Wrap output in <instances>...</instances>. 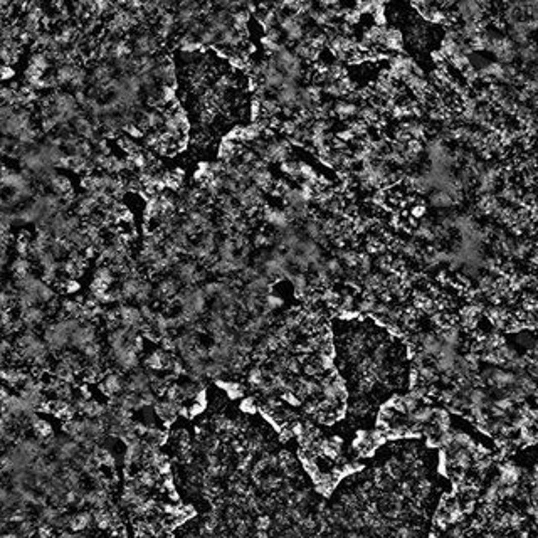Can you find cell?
I'll return each mask as SVG.
<instances>
[{
    "label": "cell",
    "instance_id": "cell-22",
    "mask_svg": "<svg viewBox=\"0 0 538 538\" xmlns=\"http://www.w3.org/2000/svg\"><path fill=\"white\" fill-rule=\"evenodd\" d=\"M264 380H266V377H264V372L261 370V368H253V370L249 372V382H251V385H258V387H259Z\"/></svg>",
    "mask_w": 538,
    "mask_h": 538
},
{
    "label": "cell",
    "instance_id": "cell-6",
    "mask_svg": "<svg viewBox=\"0 0 538 538\" xmlns=\"http://www.w3.org/2000/svg\"><path fill=\"white\" fill-rule=\"evenodd\" d=\"M121 390V380L118 375H108L105 378V382L101 383V392L105 396H113V394H118Z\"/></svg>",
    "mask_w": 538,
    "mask_h": 538
},
{
    "label": "cell",
    "instance_id": "cell-11",
    "mask_svg": "<svg viewBox=\"0 0 538 538\" xmlns=\"http://www.w3.org/2000/svg\"><path fill=\"white\" fill-rule=\"evenodd\" d=\"M42 311H40L39 308H34V306H30V308H25L24 313H22V320L25 325L32 326L35 325V323H40V320H42Z\"/></svg>",
    "mask_w": 538,
    "mask_h": 538
},
{
    "label": "cell",
    "instance_id": "cell-26",
    "mask_svg": "<svg viewBox=\"0 0 538 538\" xmlns=\"http://www.w3.org/2000/svg\"><path fill=\"white\" fill-rule=\"evenodd\" d=\"M281 305H283V301H281L279 298H276V296H273V295H269L268 298H266V301H264V308L269 310V311L278 310Z\"/></svg>",
    "mask_w": 538,
    "mask_h": 538
},
{
    "label": "cell",
    "instance_id": "cell-28",
    "mask_svg": "<svg viewBox=\"0 0 538 538\" xmlns=\"http://www.w3.org/2000/svg\"><path fill=\"white\" fill-rule=\"evenodd\" d=\"M204 289H206L207 296H219L220 291L224 289V284H220V283H211V284H207Z\"/></svg>",
    "mask_w": 538,
    "mask_h": 538
},
{
    "label": "cell",
    "instance_id": "cell-32",
    "mask_svg": "<svg viewBox=\"0 0 538 538\" xmlns=\"http://www.w3.org/2000/svg\"><path fill=\"white\" fill-rule=\"evenodd\" d=\"M254 240H256V244H258V246H266V244L271 242V237H268V235H264V234H258Z\"/></svg>",
    "mask_w": 538,
    "mask_h": 538
},
{
    "label": "cell",
    "instance_id": "cell-16",
    "mask_svg": "<svg viewBox=\"0 0 538 538\" xmlns=\"http://www.w3.org/2000/svg\"><path fill=\"white\" fill-rule=\"evenodd\" d=\"M76 454H78V444L76 443H68V441H64V443L59 446L61 459H71V458H74Z\"/></svg>",
    "mask_w": 538,
    "mask_h": 538
},
{
    "label": "cell",
    "instance_id": "cell-10",
    "mask_svg": "<svg viewBox=\"0 0 538 538\" xmlns=\"http://www.w3.org/2000/svg\"><path fill=\"white\" fill-rule=\"evenodd\" d=\"M167 362H168V358L165 357V353L157 350L146 358V367L153 368V370H160V368L167 367Z\"/></svg>",
    "mask_w": 538,
    "mask_h": 538
},
{
    "label": "cell",
    "instance_id": "cell-4",
    "mask_svg": "<svg viewBox=\"0 0 538 538\" xmlns=\"http://www.w3.org/2000/svg\"><path fill=\"white\" fill-rule=\"evenodd\" d=\"M78 69L79 68H76L71 61H66V63H63L58 69H56V78H58V83L59 84H69L71 81H73L74 76H76V73H78Z\"/></svg>",
    "mask_w": 538,
    "mask_h": 538
},
{
    "label": "cell",
    "instance_id": "cell-7",
    "mask_svg": "<svg viewBox=\"0 0 538 538\" xmlns=\"http://www.w3.org/2000/svg\"><path fill=\"white\" fill-rule=\"evenodd\" d=\"M51 185H53L54 192L59 193L61 197L69 195V193H71V183H69V180L66 177L54 175L53 178H51Z\"/></svg>",
    "mask_w": 538,
    "mask_h": 538
},
{
    "label": "cell",
    "instance_id": "cell-20",
    "mask_svg": "<svg viewBox=\"0 0 538 538\" xmlns=\"http://www.w3.org/2000/svg\"><path fill=\"white\" fill-rule=\"evenodd\" d=\"M158 293H160L163 298L173 296V295L177 293V284L173 283V281H170V279L163 281V283H160V286H158Z\"/></svg>",
    "mask_w": 538,
    "mask_h": 538
},
{
    "label": "cell",
    "instance_id": "cell-18",
    "mask_svg": "<svg viewBox=\"0 0 538 538\" xmlns=\"http://www.w3.org/2000/svg\"><path fill=\"white\" fill-rule=\"evenodd\" d=\"M29 268H30V264H29V261L24 258V256H20L19 259H15L14 264H12V271H14V273L17 274V276L27 274V273H29Z\"/></svg>",
    "mask_w": 538,
    "mask_h": 538
},
{
    "label": "cell",
    "instance_id": "cell-19",
    "mask_svg": "<svg viewBox=\"0 0 538 538\" xmlns=\"http://www.w3.org/2000/svg\"><path fill=\"white\" fill-rule=\"evenodd\" d=\"M94 520H96V523L101 526V528H108V526H111V521H113L111 513H110V511H106V510H98V511H96Z\"/></svg>",
    "mask_w": 538,
    "mask_h": 538
},
{
    "label": "cell",
    "instance_id": "cell-2",
    "mask_svg": "<svg viewBox=\"0 0 538 538\" xmlns=\"http://www.w3.org/2000/svg\"><path fill=\"white\" fill-rule=\"evenodd\" d=\"M73 125H74V131L78 133L79 136L86 138V140H94L96 138V128L93 123H91L89 118H86L84 115L76 116L73 120Z\"/></svg>",
    "mask_w": 538,
    "mask_h": 538
},
{
    "label": "cell",
    "instance_id": "cell-30",
    "mask_svg": "<svg viewBox=\"0 0 538 538\" xmlns=\"http://www.w3.org/2000/svg\"><path fill=\"white\" fill-rule=\"evenodd\" d=\"M204 409H206V404L195 402V404H192V406L188 407L187 411H188V416H199V414H201Z\"/></svg>",
    "mask_w": 538,
    "mask_h": 538
},
{
    "label": "cell",
    "instance_id": "cell-23",
    "mask_svg": "<svg viewBox=\"0 0 538 538\" xmlns=\"http://www.w3.org/2000/svg\"><path fill=\"white\" fill-rule=\"evenodd\" d=\"M83 350H84V355L93 362H96V358L100 357V345H96V343H93V341L88 343L86 347H83Z\"/></svg>",
    "mask_w": 538,
    "mask_h": 538
},
{
    "label": "cell",
    "instance_id": "cell-29",
    "mask_svg": "<svg viewBox=\"0 0 538 538\" xmlns=\"http://www.w3.org/2000/svg\"><path fill=\"white\" fill-rule=\"evenodd\" d=\"M266 37H269L271 40H274V42H281V37H283V34H281L279 29L269 27V29H266Z\"/></svg>",
    "mask_w": 538,
    "mask_h": 538
},
{
    "label": "cell",
    "instance_id": "cell-24",
    "mask_svg": "<svg viewBox=\"0 0 538 538\" xmlns=\"http://www.w3.org/2000/svg\"><path fill=\"white\" fill-rule=\"evenodd\" d=\"M35 295H37V298H39L40 301H49V300L54 296L53 289H51L49 286L44 284V283H40V286L37 288V291H35Z\"/></svg>",
    "mask_w": 538,
    "mask_h": 538
},
{
    "label": "cell",
    "instance_id": "cell-35",
    "mask_svg": "<svg viewBox=\"0 0 538 538\" xmlns=\"http://www.w3.org/2000/svg\"><path fill=\"white\" fill-rule=\"evenodd\" d=\"M51 533H53V531H51L47 526H42V528L39 530V535H40V536H49Z\"/></svg>",
    "mask_w": 538,
    "mask_h": 538
},
{
    "label": "cell",
    "instance_id": "cell-25",
    "mask_svg": "<svg viewBox=\"0 0 538 538\" xmlns=\"http://www.w3.org/2000/svg\"><path fill=\"white\" fill-rule=\"evenodd\" d=\"M240 411L246 412V414H256V411H258V406H256L254 399L253 397L244 399L242 404H240Z\"/></svg>",
    "mask_w": 538,
    "mask_h": 538
},
{
    "label": "cell",
    "instance_id": "cell-34",
    "mask_svg": "<svg viewBox=\"0 0 538 538\" xmlns=\"http://www.w3.org/2000/svg\"><path fill=\"white\" fill-rule=\"evenodd\" d=\"M2 73H4V79H9V78H10V76H12V74H14V71L9 68V64H4V68H2Z\"/></svg>",
    "mask_w": 538,
    "mask_h": 538
},
{
    "label": "cell",
    "instance_id": "cell-33",
    "mask_svg": "<svg viewBox=\"0 0 538 538\" xmlns=\"http://www.w3.org/2000/svg\"><path fill=\"white\" fill-rule=\"evenodd\" d=\"M79 284L76 283V281H68V283L64 284V289L68 291V293H74V291H78Z\"/></svg>",
    "mask_w": 538,
    "mask_h": 538
},
{
    "label": "cell",
    "instance_id": "cell-3",
    "mask_svg": "<svg viewBox=\"0 0 538 538\" xmlns=\"http://www.w3.org/2000/svg\"><path fill=\"white\" fill-rule=\"evenodd\" d=\"M93 340H94V330L91 326H81L71 333V341H73V345L79 348L86 347Z\"/></svg>",
    "mask_w": 538,
    "mask_h": 538
},
{
    "label": "cell",
    "instance_id": "cell-15",
    "mask_svg": "<svg viewBox=\"0 0 538 538\" xmlns=\"http://www.w3.org/2000/svg\"><path fill=\"white\" fill-rule=\"evenodd\" d=\"M37 300H39L37 295H35L34 291H29V289H22V293L19 295V305H20V308H22V310L34 306Z\"/></svg>",
    "mask_w": 538,
    "mask_h": 538
},
{
    "label": "cell",
    "instance_id": "cell-12",
    "mask_svg": "<svg viewBox=\"0 0 538 538\" xmlns=\"http://www.w3.org/2000/svg\"><path fill=\"white\" fill-rule=\"evenodd\" d=\"M83 412H84L88 417L94 419V417H101L106 411H105V407L101 406L100 402H96V401H86Z\"/></svg>",
    "mask_w": 538,
    "mask_h": 538
},
{
    "label": "cell",
    "instance_id": "cell-14",
    "mask_svg": "<svg viewBox=\"0 0 538 538\" xmlns=\"http://www.w3.org/2000/svg\"><path fill=\"white\" fill-rule=\"evenodd\" d=\"M141 283L138 281L135 276H131V278H128L125 283H123V289H121V295L123 296H136L138 289H140Z\"/></svg>",
    "mask_w": 538,
    "mask_h": 538
},
{
    "label": "cell",
    "instance_id": "cell-13",
    "mask_svg": "<svg viewBox=\"0 0 538 538\" xmlns=\"http://www.w3.org/2000/svg\"><path fill=\"white\" fill-rule=\"evenodd\" d=\"M84 501L96 506V508H103V506L106 505V495H105V491H91V493L84 496Z\"/></svg>",
    "mask_w": 538,
    "mask_h": 538
},
{
    "label": "cell",
    "instance_id": "cell-1",
    "mask_svg": "<svg viewBox=\"0 0 538 538\" xmlns=\"http://www.w3.org/2000/svg\"><path fill=\"white\" fill-rule=\"evenodd\" d=\"M158 49V39L152 32H140L136 34L131 40V51L138 58H145V56L153 54Z\"/></svg>",
    "mask_w": 538,
    "mask_h": 538
},
{
    "label": "cell",
    "instance_id": "cell-9",
    "mask_svg": "<svg viewBox=\"0 0 538 538\" xmlns=\"http://www.w3.org/2000/svg\"><path fill=\"white\" fill-rule=\"evenodd\" d=\"M94 516H91L89 513H81V515H76L74 518L69 520V526L73 528L74 531H81L84 528H88V526L91 525V521H93Z\"/></svg>",
    "mask_w": 538,
    "mask_h": 538
},
{
    "label": "cell",
    "instance_id": "cell-31",
    "mask_svg": "<svg viewBox=\"0 0 538 538\" xmlns=\"http://www.w3.org/2000/svg\"><path fill=\"white\" fill-rule=\"evenodd\" d=\"M269 525H271V521H269L268 516H263V518L258 520V523H256V528H258V530H266V528H269Z\"/></svg>",
    "mask_w": 538,
    "mask_h": 538
},
{
    "label": "cell",
    "instance_id": "cell-17",
    "mask_svg": "<svg viewBox=\"0 0 538 538\" xmlns=\"http://www.w3.org/2000/svg\"><path fill=\"white\" fill-rule=\"evenodd\" d=\"M235 249H237V246H235V240L227 239V240H224V242L220 244L219 254H220V258L230 259V258H234V251H235Z\"/></svg>",
    "mask_w": 538,
    "mask_h": 538
},
{
    "label": "cell",
    "instance_id": "cell-27",
    "mask_svg": "<svg viewBox=\"0 0 538 538\" xmlns=\"http://www.w3.org/2000/svg\"><path fill=\"white\" fill-rule=\"evenodd\" d=\"M150 291H152L150 284H148V283H141L140 289H138V293H136V300H138V301H146L148 296H150Z\"/></svg>",
    "mask_w": 538,
    "mask_h": 538
},
{
    "label": "cell",
    "instance_id": "cell-21",
    "mask_svg": "<svg viewBox=\"0 0 538 538\" xmlns=\"http://www.w3.org/2000/svg\"><path fill=\"white\" fill-rule=\"evenodd\" d=\"M224 373V365L220 362H214V363H207L206 365V375L217 378Z\"/></svg>",
    "mask_w": 538,
    "mask_h": 538
},
{
    "label": "cell",
    "instance_id": "cell-5",
    "mask_svg": "<svg viewBox=\"0 0 538 538\" xmlns=\"http://www.w3.org/2000/svg\"><path fill=\"white\" fill-rule=\"evenodd\" d=\"M148 383H150V378L143 373H138V375H133L130 383H128V390L133 394H141L148 390Z\"/></svg>",
    "mask_w": 538,
    "mask_h": 538
},
{
    "label": "cell",
    "instance_id": "cell-8",
    "mask_svg": "<svg viewBox=\"0 0 538 538\" xmlns=\"http://www.w3.org/2000/svg\"><path fill=\"white\" fill-rule=\"evenodd\" d=\"M215 383H217V385H219L220 388H224V390L229 394V397H230V399H237V397H240V396H242V394H244V390H246L244 385H240V383H237V382L215 380Z\"/></svg>",
    "mask_w": 538,
    "mask_h": 538
}]
</instances>
